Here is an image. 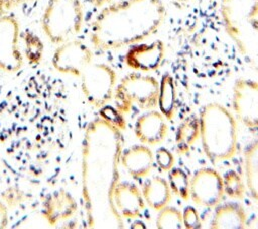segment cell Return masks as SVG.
<instances>
[{
    "instance_id": "obj_1",
    "label": "cell",
    "mask_w": 258,
    "mask_h": 229,
    "mask_svg": "<svg viewBox=\"0 0 258 229\" xmlns=\"http://www.w3.org/2000/svg\"><path fill=\"white\" fill-rule=\"evenodd\" d=\"M123 146V130L101 115L87 124L81 147V195L87 228L124 227L114 204Z\"/></svg>"
},
{
    "instance_id": "obj_2",
    "label": "cell",
    "mask_w": 258,
    "mask_h": 229,
    "mask_svg": "<svg viewBox=\"0 0 258 229\" xmlns=\"http://www.w3.org/2000/svg\"><path fill=\"white\" fill-rule=\"evenodd\" d=\"M166 16L162 0H120L102 7L91 23L89 38L101 51L118 50L155 34Z\"/></svg>"
},
{
    "instance_id": "obj_3",
    "label": "cell",
    "mask_w": 258,
    "mask_h": 229,
    "mask_svg": "<svg viewBox=\"0 0 258 229\" xmlns=\"http://www.w3.org/2000/svg\"><path fill=\"white\" fill-rule=\"evenodd\" d=\"M200 138L205 155L214 165L231 159L237 151L236 117L217 102L206 104L200 111Z\"/></svg>"
},
{
    "instance_id": "obj_4",
    "label": "cell",
    "mask_w": 258,
    "mask_h": 229,
    "mask_svg": "<svg viewBox=\"0 0 258 229\" xmlns=\"http://www.w3.org/2000/svg\"><path fill=\"white\" fill-rule=\"evenodd\" d=\"M220 11L227 35L258 74V0H222Z\"/></svg>"
},
{
    "instance_id": "obj_5",
    "label": "cell",
    "mask_w": 258,
    "mask_h": 229,
    "mask_svg": "<svg viewBox=\"0 0 258 229\" xmlns=\"http://www.w3.org/2000/svg\"><path fill=\"white\" fill-rule=\"evenodd\" d=\"M81 0H48L41 15V29L53 44H60L78 35L84 25Z\"/></svg>"
},
{
    "instance_id": "obj_6",
    "label": "cell",
    "mask_w": 258,
    "mask_h": 229,
    "mask_svg": "<svg viewBox=\"0 0 258 229\" xmlns=\"http://www.w3.org/2000/svg\"><path fill=\"white\" fill-rule=\"evenodd\" d=\"M159 82L150 75L133 72L117 83L114 91L115 108L123 115L137 107L151 110L157 107Z\"/></svg>"
},
{
    "instance_id": "obj_7",
    "label": "cell",
    "mask_w": 258,
    "mask_h": 229,
    "mask_svg": "<svg viewBox=\"0 0 258 229\" xmlns=\"http://www.w3.org/2000/svg\"><path fill=\"white\" fill-rule=\"evenodd\" d=\"M79 78L81 79L82 94L93 107L100 109L113 99L117 85V74L111 66L93 62Z\"/></svg>"
},
{
    "instance_id": "obj_8",
    "label": "cell",
    "mask_w": 258,
    "mask_h": 229,
    "mask_svg": "<svg viewBox=\"0 0 258 229\" xmlns=\"http://www.w3.org/2000/svg\"><path fill=\"white\" fill-rule=\"evenodd\" d=\"M93 62V50L84 41L76 38L58 44L51 58V65L55 71L78 78Z\"/></svg>"
},
{
    "instance_id": "obj_9",
    "label": "cell",
    "mask_w": 258,
    "mask_h": 229,
    "mask_svg": "<svg viewBox=\"0 0 258 229\" xmlns=\"http://www.w3.org/2000/svg\"><path fill=\"white\" fill-rule=\"evenodd\" d=\"M20 24L12 14L0 16V70L12 74L18 72L24 56L19 46Z\"/></svg>"
},
{
    "instance_id": "obj_10",
    "label": "cell",
    "mask_w": 258,
    "mask_h": 229,
    "mask_svg": "<svg viewBox=\"0 0 258 229\" xmlns=\"http://www.w3.org/2000/svg\"><path fill=\"white\" fill-rule=\"evenodd\" d=\"M225 196L223 177L212 167L196 170L189 180V198L202 207L215 208Z\"/></svg>"
},
{
    "instance_id": "obj_11",
    "label": "cell",
    "mask_w": 258,
    "mask_h": 229,
    "mask_svg": "<svg viewBox=\"0 0 258 229\" xmlns=\"http://www.w3.org/2000/svg\"><path fill=\"white\" fill-rule=\"evenodd\" d=\"M232 107L236 119L250 130L258 131V82L237 79L233 85Z\"/></svg>"
},
{
    "instance_id": "obj_12",
    "label": "cell",
    "mask_w": 258,
    "mask_h": 229,
    "mask_svg": "<svg viewBox=\"0 0 258 229\" xmlns=\"http://www.w3.org/2000/svg\"><path fill=\"white\" fill-rule=\"evenodd\" d=\"M165 46L157 39L150 43L139 42L129 46L124 62L128 68L137 72H152L159 69L164 61Z\"/></svg>"
},
{
    "instance_id": "obj_13",
    "label": "cell",
    "mask_w": 258,
    "mask_h": 229,
    "mask_svg": "<svg viewBox=\"0 0 258 229\" xmlns=\"http://www.w3.org/2000/svg\"><path fill=\"white\" fill-rule=\"evenodd\" d=\"M78 211V202L67 190L59 189L49 195L42 204V216L49 226H56L73 218Z\"/></svg>"
},
{
    "instance_id": "obj_14",
    "label": "cell",
    "mask_w": 258,
    "mask_h": 229,
    "mask_svg": "<svg viewBox=\"0 0 258 229\" xmlns=\"http://www.w3.org/2000/svg\"><path fill=\"white\" fill-rule=\"evenodd\" d=\"M166 121L160 111L147 110L137 117L134 124V134L142 144L156 145L161 143L168 134Z\"/></svg>"
},
{
    "instance_id": "obj_15",
    "label": "cell",
    "mask_w": 258,
    "mask_h": 229,
    "mask_svg": "<svg viewBox=\"0 0 258 229\" xmlns=\"http://www.w3.org/2000/svg\"><path fill=\"white\" fill-rule=\"evenodd\" d=\"M114 204L123 219L137 218L145 207L141 191L132 183L119 182L114 191Z\"/></svg>"
},
{
    "instance_id": "obj_16",
    "label": "cell",
    "mask_w": 258,
    "mask_h": 229,
    "mask_svg": "<svg viewBox=\"0 0 258 229\" xmlns=\"http://www.w3.org/2000/svg\"><path fill=\"white\" fill-rule=\"evenodd\" d=\"M120 162L131 178L140 180L151 173L154 156L147 145L137 144L123 149Z\"/></svg>"
},
{
    "instance_id": "obj_17",
    "label": "cell",
    "mask_w": 258,
    "mask_h": 229,
    "mask_svg": "<svg viewBox=\"0 0 258 229\" xmlns=\"http://www.w3.org/2000/svg\"><path fill=\"white\" fill-rule=\"evenodd\" d=\"M211 222L212 229H245L247 228V214L239 203H226L215 207Z\"/></svg>"
},
{
    "instance_id": "obj_18",
    "label": "cell",
    "mask_w": 258,
    "mask_h": 229,
    "mask_svg": "<svg viewBox=\"0 0 258 229\" xmlns=\"http://www.w3.org/2000/svg\"><path fill=\"white\" fill-rule=\"evenodd\" d=\"M141 194L147 206L158 212L166 207L171 200V190L168 182L161 177H151L144 181L141 187Z\"/></svg>"
},
{
    "instance_id": "obj_19",
    "label": "cell",
    "mask_w": 258,
    "mask_h": 229,
    "mask_svg": "<svg viewBox=\"0 0 258 229\" xmlns=\"http://www.w3.org/2000/svg\"><path fill=\"white\" fill-rule=\"evenodd\" d=\"M157 106L167 121L173 119L176 111V88L169 73L163 74L160 79Z\"/></svg>"
},
{
    "instance_id": "obj_20",
    "label": "cell",
    "mask_w": 258,
    "mask_h": 229,
    "mask_svg": "<svg viewBox=\"0 0 258 229\" xmlns=\"http://www.w3.org/2000/svg\"><path fill=\"white\" fill-rule=\"evenodd\" d=\"M200 138V121L196 115H190L182 120L175 132L176 150L179 154H186L195 142Z\"/></svg>"
},
{
    "instance_id": "obj_21",
    "label": "cell",
    "mask_w": 258,
    "mask_h": 229,
    "mask_svg": "<svg viewBox=\"0 0 258 229\" xmlns=\"http://www.w3.org/2000/svg\"><path fill=\"white\" fill-rule=\"evenodd\" d=\"M244 167L247 189L252 198L258 202V139L252 141L246 148Z\"/></svg>"
},
{
    "instance_id": "obj_22",
    "label": "cell",
    "mask_w": 258,
    "mask_h": 229,
    "mask_svg": "<svg viewBox=\"0 0 258 229\" xmlns=\"http://www.w3.org/2000/svg\"><path fill=\"white\" fill-rule=\"evenodd\" d=\"M24 49L23 56L30 66H37L41 63L44 52V44L40 37L32 30L25 29L20 32Z\"/></svg>"
},
{
    "instance_id": "obj_23",
    "label": "cell",
    "mask_w": 258,
    "mask_h": 229,
    "mask_svg": "<svg viewBox=\"0 0 258 229\" xmlns=\"http://www.w3.org/2000/svg\"><path fill=\"white\" fill-rule=\"evenodd\" d=\"M168 185L173 193L183 201L189 199V178L180 167H172L168 170Z\"/></svg>"
},
{
    "instance_id": "obj_24",
    "label": "cell",
    "mask_w": 258,
    "mask_h": 229,
    "mask_svg": "<svg viewBox=\"0 0 258 229\" xmlns=\"http://www.w3.org/2000/svg\"><path fill=\"white\" fill-rule=\"evenodd\" d=\"M155 224L158 229H181L183 228L181 211L167 205L158 211Z\"/></svg>"
},
{
    "instance_id": "obj_25",
    "label": "cell",
    "mask_w": 258,
    "mask_h": 229,
    "mask_svg": "<svg viewBox=\"0 0 258 229\" xmlns=\"http://www.w3.org/2000/svg\"><path fill=\"white\" fill-rule=\"evenodd\" d=\"M225 195L234 200H242L245 195V184L236 170H229L223 176Z\"/></svg>"
},
{
    "instance_id": "obj_26",
    "label": "cell",
    "mask_w": 258,
    "mask_h": 229,
    "mask_svg": "<svg viewBox=\"0 0 258 229\" xmlns=\"http://www.w3.org/2000/svg\"><path fill=\"white\" fill-rule=\"evenodd\" d=\"M0 199L5 203L9 210L20 206L25 201V193L18 186L11 185L0 193Z\"/></svg>"
},
{
    "instance_id": "obj_27",
    "label": "cell",
    "mask_w": 258,
    "mask_h": 229,
    "mask_svg": "<svg viewBox=\"0 0 258 229\" xmlns=\"http://www.w3.org/2000/svg\"><path fill=\"white\" fill-rule=\"evenodd\" d=\"M99 115H101L102 117H104L105 119H107L108 121L116 125L117 127H119L121 130L126 129L125 118L123 114L120 111H118L116 108L109 105H105L104 107L100 108Z\"/></svg>"
},
{
    "instance_id": "obj_28",
    "label": "cell",
    "mask_w": 258,
    "mask_h": 229,
    "mask_svg": "<svg viewBox=\"0 0 258 229\" xmlns=\"http://www.w3.org/2000/svg\"><path fill=\"white\" fill-rule=\"evenodd\" d=\"M154 160L157 166L164 171H168L174 166L175 158L173 153L165 147H159L154 155Z\"/></svg>"
},
{
    "instance_id": "obj_29",
    "label": "cell",
    "mask_w": 258,
    "mask_h": 229,
    "mask_svg": "<svg viewBox=\"0 0 258 229\" xmlns=\"http://www.w3.org/2000/svg\"><path fill=\"white\" fill-rule=\"evenodd\" d=\"M182 223L185 229H199L202 227V221L199 211L192 206H186L182 212Z\"/></svg>"
},
{
    "instance_id": "obj_30",
    "label": "cell",
    "mask_w": 258,
    "mask_h": 229,
    "mask_svg": "<svg viewBox=\"0 0 258 229\" xmlns=\"http://www.w3.org/2000/svg\"><path fill=\"white\" fill-rule=\"evenodd\" d=\"M25 0H0V16L9 14L13 9L21 5Z\"/></svg>"
},
{
    "instance_id": "obj_31",
    "label": "cell",
    "mask_w": 258,
    "mask_h": 229,
    "mask_svg": "<svg viewBox=\"0 0 258 229\" xmlns=\"http://www.w3.org/2000/svg\"><path fill=\"white\" fill-rule=\"evenodd\" d=\"M9 223V209L0 199V229L6 228Z\"/></svg>"
},
{
    "instance_id": "obj_32",
    "label": "cell",
    "mask_w": 258,
    "mask_h": 229,
    "mask_svg": "<svg viewBox=\"0 0 258 229\" xmlns=\"http://www.w3.org/2000/svg\"><path fill=\"white\" fill-rule=\"evenodd\" d=\"M90 3L95 7H104L110 4L113 0H89Z\"/></svg>"
},
{
    "instance_id": "obj_33",
    "label": "cell",
    "mask_w": 258,
    "mask_h": 229,
    "mask_svg": "<svg viewBox=\"0 0 258 229\" xmlns=\"http://www.w3.org/2000/svg\"><path fill=\"white\" fill-rule=\"evenodd\" d=\"M25 1H36V0H25Z\"/></svg>"
},
{
    "instance_id": "obj_34",
    "label": "cell",
    "mask_w": 258,
    "mask_h": 229,
    "mask_svg": "<svg viewBox=\"0 0 258 229\" xmlns=\"http://www.w3.org/2000/svg\"><path fill=\"white\" fill-rule=\"evenodd\" d=\"M0 167H1V161H0Z\"/></svg>"
}]
</instances>
